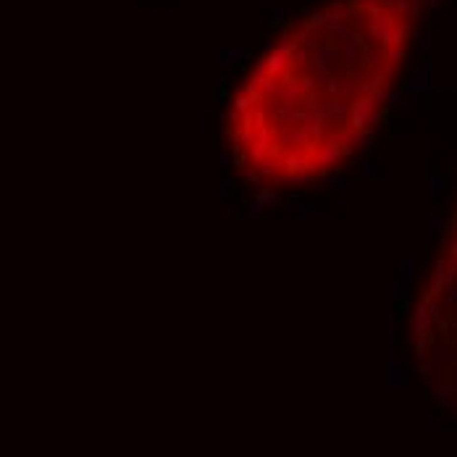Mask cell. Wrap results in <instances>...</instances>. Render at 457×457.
Listing matches in <instances>:
<instances>
[{
	"instance_id": "7",
	"label": "cell",
	"mask_w": 457,
	"mask_h": 457,
	"mask_svg": "<svg viewBox=\"0 0 457 457\" xmlns=\"http://www.w3.org/2000/svg\"><path fill=\"white\" fill-rule=\"evenodd\" d=\"M407 284H405V281H394V284H392V289H389V305H392V308H394V305H397V302H402V300H405V297H407Z\"/></svg>"
},
{
	"instance_id": "11",
	"label": "cell",
	"mask_w": 457,
	"mask_h": 457,
	"mask_svg": "<svg viewBox=\"0 0 457 457\" xmlns=\"http://www.w3.org/2000/svg\"><path fill=\"white\" fill-rule=\"evenodd\" d=\"M260 216H263V208L250 200V202H247V210H245V218H247V221H257Z\"/></svg>"
},
{
	"instance_id": "6",
	"label": "cell",
	"mask_w": 457,
	"mask_h": 457,
	"mask_svg": "<svg viewBox=\"0 0 457 457\" xmlns=\"http://www.w3.org/2000/svg\"><path fill=\"white\" fill-rule=\"evenodd\" d=\"M418 273V260L415 257H405V260H400V281H405V284L410 286V281L415 279Z\"/></svg>"
},
{
	"instance_id": "13",
	"label": "cell",
	"mask_w": 457,
	"mask_h": 457,
	"mask_svg": "<svg viewBox=\"0 0 457 457\" xmlns=\"http://www.w3.org/2000/svg\"><path fill=\"white\" fill-rule=\"evenodd\" d=\"M226 60H228V63H242V60H247V53L231 50V53H226Z\"/></svg>"
},
{
	"instance_id": "10",
	"label": "cell",
	"mask_w": 457,
	"mask_h": 457,
	"mask_svg": "<svg viewBox=\"0 0 457 457\" xmlns=\"http://www.w3.org/2000/svg\"><path fill=\"white\" fill-rule=\"evenodd\" d=\"M326 181H329V187H337L342 195H347V179L342 173H331V176H326Z\"/></svg>"
},
{
	"instance_id": "14",
	"label": "cell",
	"mask_w": 457,
	"mask_h": 457,
	"mask_svg": "<svg viewBox=\"0 0 457 457\" xmlns=\"http://www.w3.org/2000/svg\"><path fill=\"white\" fill-rule=\"evenodd\" d=\"M436 397H439L441 405H447V402L452 400V392H449V386H439V389H436Z\"/></svg>"
},
{
	"instance_id": "12",
	"label": "cell",
	"mask_w": 457,
	"mask_h": 457,
	"mask_svg": "<svg viewBox=\"0 0 457 457\" xmlns=\"http://www.w3.org/2000/svg\"><path fill=\"white\" fill-rule=\"evenodd\" d=\"M221 166H234V152H231V147H228V144H224V147H221Z\"/></svg>"
},
{
	"instance_id": "16",
	"label": "cell",
	"mask_w": 457,
	"mask_h": 457,
	"mask_svg": "<svg viewBox=\"0 0 457 457\" xmlns=\"http://www.w3.org/2000/svg\"><path fill=\"white\" fill-rule=\"evenodd\" d=\"M363 176H376V166H373V163H365V166H363Z\"/></svg>"
},
{
	"instance_id": "1",
	"label": "cell",
	"mask_w": 457,
	"mask_h": 457,
	"mask_svg": "<svg viewBox=\"0 0 457 457\" xmlns=\"http://www.w3.org/2000/svg\"><path fill=\"white\" fill-rule=\"evenodd\" d=\"M428 323H431V315H428V297L415 302L413 308V334L418 342H426L428 337Z\"/></svg>"
},
{
	"instance_id": "9",
	"label": "cell",
	"mask_w": 457,
	"mask_h": 457,
	"mask_svg": "<svg viewBox=\"0 0 457 457\" xmlns=\"http://www.w3.org/2000/svg\"><path fill=\"white\" fill-rule=\"evenodd\" d=\"M447 228H449V218L439 216V213H433V216H431V231H436V234H444Z\"/></svg>"
},
{
	"instance_id": "4",
	"label": "cell",
	"mask_w": 457,
	"mask_h": 457,
	"mask_svg": "<svg viewBox=\"0 0 457 457\" xmlns=\"http://www.w3.org/2000/svg\"><path fill=\"white\" fill-rule=\"evenodd\" d=\"M449 284H452V271L447 268L444 260H439L436 268H433V276H431V292L433 294H441Z\"/></svg>"
},
{
	"instance_id": "2",
	"label": "cell",
	"mask_w": 457,
	"mask_h": 457,
	"mask_svg": "<svg viewBox=\"0 0 457 457\" xmlns=\"http://www.w3.org/2000/svg\"><path fill=\"white\" fill-rule=\"evenodd\" d=\"M286 213L294 218H308V221H321L326 218L323 210H318L313 202H308L305 197H292V200H286Z\"/></svg>"
},
{
	"instance_id": "5",
	"label": "cell",
	"mask_w": 457,
	"mask_h": 457,
	"mask_svg": "<svg viewBox=\"0 0 457 457\" xmlns=\"http://www.w3.org/2000/svg\"><path fill=\"white\" fill-rule=\"evenodd\" d=\"M279 200H281V197H279V192H276L273 187H260V189H257V192L253 195V202H255V205H260L263 210H265V208H271V205H276Z\"/></svg>"
},
{
	"instance_id": "3",
	"label": "cell",
	"mask_w": 457,
	"mask_h": 457,
	"mask_svg": "<svg viewBox=\"0 0 457 457\" xmlns=\"http://www.w3.org/2000/svg\"><path fill=\"white\" fill-rule=\"evenodd\" d=\"M386 384H389V389H402V386H407L410 384V378H407V373L405 368H402V363H400V357L397 355H389V368H386Z\"/></svg>"
},
{
	"instance_id": "8",
	"label": "cell",
	"mask_w": 457,
	"mask_h": 457,
	"mask_svg": "<svg viewBox=\"0 0 457 457\" xmlns=\"http://www.w3.org/2000/svg\"><path fill=\"white\" fill-rule=\"evenodd\" d=\"M444 187H447V176L444 173H433L431 176V197H439L444 192Z\"/></svg>"
},
{
	"instance_id": "15",
	"label": "cell",
	"mask_w": 457,
	"mask_h": 457,
	"mask_svg": "<svg viewBox=\"0 0 457 457\" xmlns=\"http://www.w3.org/2000/svg\"><path fill=\"white\" fill-rule=\"evenodd\" d=\"M218 195H221V197H228V195H231V179H228V176H224V181H221Z\"/></svg>"
}]
</instances>
